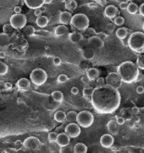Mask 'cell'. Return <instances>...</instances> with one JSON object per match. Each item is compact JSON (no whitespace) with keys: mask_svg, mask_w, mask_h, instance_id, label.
I'll return each mask as SVG.
<instances>
[{"mask_svg":"<svg viewBox=\"0 0 144 153\" xmlns=\"http://www.w3.org/2000/svg\"><path fill=\"white\" fill-rule=\"evenodd\" d=\"M121 95L117 88L105 85L95 88L91 96V104L100 114L113 113L120 106Z\"/></svg>","mask_w":144,"mask_h":153,"instance_id":"6da1fadb","label":"cell"},{"mask_svg":"<svg viewBox=\"0 0 144 153\" xmlns=\"http://www.w3.org/2000/svg\"><path fill=\"white\" fill-rule=\"evenodd\" d=\"M117 73L124 83H132L139 78V67L132 61H125L117 68Z\"/></svg>","mask_w":144,"mask_h":153,"instance_id":"7a4b0ae2","label":"cell"},{"mask_svg":"<svg viewBox=\"0 0 144 153\" xmlns=\"http://www.w3.org/2000/svg\"><path fill=\"white\" fill-rule=\"evenodd\" d=\"M127 46L130 49L136 53L144 52V33L141 32H136L129 36Z\"/></svg>","mask_w":144,"mask_h":153,"instance_id":"3957f363","label":"cell"},{"mask_svg":"<svg viewBox=\"0 0 144 153\" xmlns=\"http://www.w3.org/2000/svg\"><path fill=\"white\" fill-rule=\"evenodd\" d=\"M71 25L78 31H85L89 26V19L85 14H75L72 18Z\"/></svg>","mask_w":144,"mask_h":153,"instance_id":"277c9868","label":"cell"},{"mask_svg":"<svg viewBox=\"0 0 144 153\" xmlns=\"http://www.w3.org/2000/svg\"><path fill=\"white\" fill-rule=\"evenodd\" d=\"M30 80L33 85L37 86H42L47 80V74L45 70L37 68L33 70V72L30 74Z\"/></svg>","mask_w":144,"mask_h":153,"instance_id":"5b68a950","label":"cell"},{"mask_svg":"<svg viewBox=\"0 0 144 153\" xmlns=\"http://www.w3.org/2000/svg\"><path fill=\"white\" fill-rule=\"evenodd\" d=\"M77 123L83 128H88L90 127L94 123V116L93 114L88 110H83L80 111L77 114Z\"/></svg>","mask_w":144,"mask_h":153,"instance_id":"8992f818","label":"cell"},{"mask_svg":"<svg viewBox=\"0 0 144 153\" xmlns=\"http://www.w3.org/2000/svg\"><path fill=\"white\" fill-rule=\"evenodd\" d=\"M9 22L11 24V26L13 27V29H23V28L26 26V22H27V20L25 15L22 13H15L14 15H12L10 17L9 20Z\"/></svg>","mask_w":144,"mask_h":153,"instance_id":"52a82bcc","label":"cell"},{"mask_svg":"<svg viewBox=\"0 0 144 153\" xmlns=\"http://www.w3.org/2000/svg\"><path fill=\"white\" fill-rule=\"evenodd\" d=\"M65 133L70 136V137L75 138L79 136L81 134V126L78 123H70L69 124H67V126L65 127Z\"/></svg>","mask_w":144,"mask_h":153,"instance_id":"ba28073f","label":"cell"},{"mask_svg":"<svg viewBox=\"0 0 144 153\" xmlns=\"http://www.w3.org/2000/svg\"><path fill=\"white\" fill-rule=\"evenodd\" d=\"M40 145H41L40 140L35 136H30L28 138H26L23 143V147L29 149H37L40 147Z\"/></svg>","mask_w":144,"mask_h":153,"instance_id":"9c48e42d","label":"cell"},{"mask_svg":"<svg viewBox=\"0 0 144 153\" xmlns=\"http://www.w3.org/2000/svg\"><path fill=\"white\" fill-rule=\"evenodd\" d=\"M106 82H107V85L109 86H112L115 88H117L119 86H121V83H122V79L120 78V76L118 75V73H110L107 78H106Z\"/></svg>","mask_w":144,"mask_h":153,"instance_id":"30bf717a","label":"cell"},{"mask_svg":"<svg viewBox=\"0 0 144 153\" xmlns=\"http://www.w3.org/2000/svg\"><path fill=\"white\" fill-rule=\"evenodd\" d=\"M88 46L93 49H100V48L103 47L104 46V42L101 38H100L98 36H91L88 38Z\"/></svg>","mask_w":144,"mask_h":153,"instance_id":"8fae6325","label":"cell"},{"mask_svg":"<svg viewBox=\"0 0 144 153\" xmlns=\"http://www.w3.org/2000/svg\"><path fill=\"white\" fill-rule=\"evenodd\" d=\"M100 145L102 146V147L108 149V148H111L113 145L114 138H113V135H111V134H105L103 136H101V137L100 139Z\"/></svg>","mask_w":144,"mask_h":153,"instance_id":"7c38bea8","label":"cell"},{"mask_svg":"<svg viewBox=\"0 0 144 153\" xmlns=\"http://www.w3.org/2000/svg\"><path fill=\"white\" fill-rule=\"evenodd\" d=\"M56 143L58 146H60V148L63 147H67L68 145L70 144V136L66 133H60L58 135Z\"/></svg>","mask_w":144,"mask_h":153,"instance_id":"4fadbf2b","label":"cell"},{"mask_svg":"<svg viewBox=\"0 0 144 153\" xmlns=\"http://www.w3.org/2000/svg\"><path fill=\"white\" fill-rule=\"evenodd\" d=\"M73 15L71 14V12H68V11H63V12H60V15H59V20H60V22L63 25H68V24H71V20H72Z\"/></svg>","mask_w":144,"mask_h":153,"instance_id":"5bb4252c","label":"cell"},{"mask_svg":"<svg viewBox=\"0 0 144 153\" xmlns=\"http://www.w3.org/2000/svg\"><path fill=\"white\" fill-rule=\"evenodd\" d=\"M118 14V9L115 6L110 5L104 9V16L108 19H113Z\"/></svg>","mask_w":144,"mask_h":153,"instance_id":"9a60e30c","label":"cell"},{"mask_svg":"<svg viewBox=\"0 0 144 153\" xmlns=\"http://www.w3.org/2000/svg\"><path fill=\"white\" fill-rule=\"evenodd\" d=\"M17 87L20 91H28L31 87V82L26 78H22L17 82Z\"/></svg>","mask_w":144,"mask_h":153,"instance_id":"2e32d148","label":"cell"},{"mask_svg":"<svg viewBox=\"0 0 144 153\" xmlns=\"http://www.w3.org/2000/svg\"><path fill=\"white\" fill-rule=\"evenodd\" d=\"M26 6L32 9H40L45 4V0H24Z\"/></svg>","mask_w":144,"mask_h":153,"instance_id":"e0dca14e","label":"cell"},{"mask_svg":"<svg viewBox=\"0 0 144 153\" xmlns=\"http://www.w3.org/2000/svg\"><path fill=\"white\" fill-rule=\"evenodd\" d=\"M87 76L89 78L90 81H94V80H97L100 76V72L98 69L96 68H90L87 70Z\"/></svg>","mask_w":144,"mask_h":153,"instance_id":"ac0fdd59","label":"cell"},{"mask_svg":"<svg viewBox=\"0 0 144 153\" xmlns=\"http://www.w3.org/2000/svg\"><path fill=\"white\" fill-rule=\"evenodd\" d=\"M117 125H119L117 123H115L113 121H110L108 123H107V129L109 131L110 134L112 135H116L118 133V126Z\"/></svg>","mask_w":144,"mask_h":153,"instance_id":"d6986e66","label":"cell"},{"mask_svg":"<svg viewBox=\"0 0 144 153\" xmlns=\"http://www.w3.org/2000/svg\"><path fill=\"white\" fill-rule=\"evenodd\" d=\"M68 28L66 25H63L61 24L60 26H58L56 29H55V36L60 37V36H65V34L68 33Z\"/></svg>","mask_w":144,"mask_h":153,"instance_id":"ffe728a7","label":"cell"},{"mask_svg":"<svg viewBox=\"0 0 144 153\" xmlns=\"http://www.w3.org/2000/svg\"><path fill=\"white\" fill-rule=\"evenodd\" d=\"M69 39L72 43H74V44H77L79 43L80 41L83 40V36H82L81 33H76V32H73V33H71L69 34Z\"/></svg>","mask_w":144,"mask_h":153,"instance_id":"44dd1931","label":"cell"},{"mask_svg":"<svg viewBox=\"0 0 144 153\" xmlns=\"http://www.w3.org/2000/svg\"><path fill=\"white\" fill-rule=\"evenodd\" d=\"M36 23L40 28H45L47 24H49V19H47L46 16H42V15H41V16L37 17Z\"/></svg>","mask_w":144,"mask_h":153,"instance_id":"7402d4cb","label":"cell"},{"mask_svg":"<svg viewBox=\"0 0 144 153\" xmlns=\"http://www.w3.org/2000/svg\"><path fill=\"white\" fill-rule=\"evenodd\" d=\"M54 119L58 123H63L66 121V113L63 110H58L54 114Z\"/></svg>","mask_w":144,"mask_h":153,"instance_id":"603a6c76","label":"cell"},{"mask_svg":"<svg viewBox=\"0 0 144 153\" xmlns=\"http://www.w3.org/2000/svg\"><path fill=\"white\" fill-rule=\"evenodd\" d=\"M73 152L74 153H87V146L83 143H77L73 147Z\"/></svg>","mask_w":144,"mask_h":153,"instance_id":"cb8c5ba5","label":"cell"},{"mask_svg":"<svg viewBox=\"0 0 144 153\" xmlns=\"http://www.w3.org/2000/svg\"><path fill=\"white\" fill-rule=\"evenodd\" d=\"M127 10V12H128L129 14H132V15H135V14H137V13L139 12V10H140V7H139L138 5H137L136 3L131 2V3H130V4L128 5Z\"/></svg>","mask_w":144,"mask_h":153,"instance_id":"d4e9b609","label":"cell"},{"mask_svg":"<svg viewBox=\"0 0 144 153\" xmlns=\"http://www.w3.org/2000/svg\"><path fill=\"white\" fill-rule=\"evenodd\" d=\"M77 114L78 113L76 112V111H73V110L69 111V112L66 113V120L70 123H74L77 119Z\"/></svg>","mask_w":144,"mask_h":153,"instance_id":"484cf974","label":"cell"},{"mask_svg":"<svg viewBox=\"0 0 144 153\" xmlns=\"http://www.w3.org/2000/svg\"><path fill=\"white\" fill-rule=\"evenodd\" d=\"M127 36V28H119V29L116 31V36L119 39L123 40L125 39Z\"/></svg>","mask_w":144,"mask_h":153,"instance_id":"4316f807","label":"cell"},{"mask_svg":"<svg viewBox=\"0 0 144 153\" xmlns=\"http://www.w3.org/2000/svg\"><path fill=\"white\" fill-rule=\"evenodd\" d=\"M51 96H52V99L56 102H61L63 99V94L60 91H54Z\"/></svg>","mask_w":144,"mask_h":153,"instance_id":"83f0119b","label":"cell"},{"mask_svg":"<svg viewBox=\"0 0 144 153\" xmlns=\"http://www.w3.org/2000/svg\"><path fill=\"white\" fill-rule=\"evenodd\" d=\"M94 88L93 87H85L83 90V96L86 97V99H91V96L94 93Z\"/></svg>","mask_w":144,"mask_h":153,"instance_id":"f1b7e54d","label":"cell"},{"mask_svg":"<svg viewBox=\"0 0 144 153\" xmlns=\"http://www.w3.org/2000/svg\"><path fill=\"white\" fill-rule=\"evenodd\" d=\"M65 7L66 9H75L77 7V4L74 0H65Z\"/></svg>","mask_w":144,"mask_h":153,"instance_id":"f546056e","label":"cell"},{"mask_svg":"<svg viewBox=\"0 0 144 153\" xmlns=\"http://www.w3.org/2000/svg\"><path fill=\"white\" fill-rule=\"evenodd\" d=\"M9 72V67L4 62H0V75H5Z\"/></svg>","mask_w":144,"mask_h":153,"instance_id":"4dcf8cb0","label":"cell"},{"mask_svg":"<svg viewBox=\"0 0 144 153\" xmlns=\"http://www.w3.org/2000/svg\"><path fill=\"white\" fill-rule=\"evenodd\" d=\"M23 32L27 34V36H32V34L35 33V28L33 26H25L23 28Z\"/></svg>","mask_w":144,"mask_h":153,"instance_id":"1f68e13d","label":"cell"},{"mask_svg":"<svg viewBox=\"0 0 144 153\" xmlns=\"http://www.w3.org/2000/svg\"><path fill=\"white\" fill-rule=\"evenodd\" d=\"M137 66L141 70H144V56L138 58V59H137Z\"/></svg>","mask_w":144,"mask_h":153,"instance_id":"d6a6232c","label":"cell"},{"mask_svg":"<svg viewBox=\"0 0 144 153\" xmlns=\"http://www.w3.org/2000/svg\"><path fill=\"white\" fill-rule=\"evenodd\" d=\"M57 137H58V135L56 133H54V132H50V133L49 134V137H47V138H49V141L50 143H52V142H56Z\"/></svg>","mask_w":144,"mask_h":153,"instance_id":"836d02e7","label":"cell"},{"mask_svg":"<svg viewBox=\"0 0 144 153\" xmlns=\"http://www.w3.org/2000/svg\"><path fill=\"white\" fill-rule=\"evenodd\" d=\"M124 22H125V19L123 18V17H116L115 19H114V24L115 25H118V26H121V25H123L124 24Z\"/></svg>","mask_w":144,"mask_h":153,"instance_id":"e575fe53","label":"cell"},{"mask_svg":"<svg viewBox=\"0 0 144 153\" xmlns=\"http://www.w3.org/2000/svg\"><path fill=\"white\" fill-rule=\"evenodd\" d=\"M68 80H69V78H68L67 75H65V74H60L58 77V83H66Z\"/></svg>","mask_w":144,"mask_h":153,"instance_id":"d590c367","label":"cell"},{"mask_svg":"<svg viewBox=\"0 0 144 153\" xmlns=\"http://www.w3.org/2000/svg\"><path fill=\"white\" fill-rule=\"evenodd\" d=\"M131 2H132L131 0H127V1H125V2H121L120 5H119L120 9H127V7H128V5H129L130 3H131Z\"/></svg>","mask_w":144,"mask_h":153,"instance_id":"8d00e7d4","label":"cell"},{"mask_svg":"<svg viewBox=\"0 0 144 153\" xmlns=\"http://www.w3.org/2000/svg\"><path fill=\"white\" fill-rule=\"evenodd\" d=\"M105 81L106 80H104V78H102V77H99L98 79H97V87H99V86H105Z\"/></svg>","mask_w":144,"mask_h":153,"instance_id":"74e56055","label":"cell"},{"mask_svg":"<svg viewBox=\"0 0 144 153\" xmlns=\"http://www.w3.org/2000/svg\"><path fill=\"white\" fill-rule=\"evenodd\" d=\"M11 28H13L12 26H11V24L9 23V24H5L4 26H3V33H8V32H9L10 31V29Z\"/></svg>","mask_w":144,"mask_h":153,"instance_id":"f35d334b","label":"cell"},{"mask_svg":"<svg viewBox=\"0 0 144 153\" xmlns=\"http://www.w3.org/2000/svg\"><path fill=\"white\" fill-rule=\"evenodd\" d=\"M53 63H54V65L59 66V65L61 63V59L59 58V57H55V58H53Z\"/></svg>","mask_w":144,"mask_h":153,"instance_id":"ab89813d","label":"cell"},{"mask_svg":"<svg viewBox=\"0 0 144 153\" xmlns=\"http://www.w3.org/2000/svg\"><path fill=\"white\" fill-rule=\"evenodd\" d=\"M116 123H117L119 125H122V124H124L125 123V119L123 117H119L117 116L116 117Z\"/></svg>","mask_w":144,"mask_h":153,"instance_id":"60d3db41","label":"cell"},{"mask_svg":"<svg viewBox=\"0 0 144 153\" xmlns=\"http://www.w3.org/2000/svg\"><path fill=\"white\" fill-rule=\"evenodd\" d=\"M60 152H61V153H65V152L70 153V152H73V150H72V149H68V148H66V147H63V149H60Z\"/></svg>","mask_w":144,"mask_h":153,"instance_id":"b9f144b4","label":"cell"},{"mask_svg":"<svg viewBox=\"0 0 144 153\" xmlns=\"http://www.w3.org/2000/svg\"><path fill=\"white\" fill-rule=\"evenodd\" d=\"M137 93L138 94H143L144 93V87L142 86H140L137 87Z\"/></svg>","mask_w":144,"mask_h":153,"instance_id":"7bdbcfd3","label":"cell"},{"mask_svg":"<svg viewBox=\"0 0 144 153\" xmlns=\"http://www.w3.org/2000/svg\"><path fill=\"white\" fill-rule=\"evenodd\" d=\"M140 14L141 16H143L144 17V3L143 4H141L140 6Z\"/></svg>","mask_w":144,"mask_h":153,"instance_id":"ee69618b","label":"cell"},{"mask_svg":"<svg viewBox=\"0 0 144 153\" xmlns=\"http://www.w3.org/2000/svg\"><path fill=\"white\" fill-rule=\"evenodd\" d=\"M35 15H36V17L41 16V15H42V10H41L40 9H35Z\"/></svg>","mask_w":144,"mask_h":153,"instance_id":"f6af8a7d","label":"cell"},{"mask_svg":"<svg viewBox=\"0 0 144 153\" xmlns=\"http://www.w3.org/2000/svg\"><path fill=\"white\" fill-rule=\"evenodd\" d=\"M97 36H98L100 38H101L102 40L105 39V38L107 37V34H106V33H97Z\"/></svg>","mask_w":144,"mask_h":153,"instance_id":"bcb514c9","label":"cell"},{"mask_svg":"<svg viewBox=\"0 0 144 153\" xmlns=\"http://www.w3.org/2000/svg\"><path fill=\"white\" fill-rule=\"evenodd\" d=\"M71 92H72V94H73V95H77L78 92H79V89H78L77 87H73V88L71 89Z\"/></svg>","mask_w":144,"mask_h":153,"instance_id":"7dc6e473","label":"cell"},{"mask_svg":"<svg viewBox=\"0 0 144 153\" xmlns=\"http://www.w3.org/2000/svg\"><path fill=\"white\" fill-rule=\"evenodd\" d=\"M0 37H1L2 41H4V40H8V34H7L6 33H2L1 34H0Z\"/></svg>","mask_w":144,"mask_h":153,"instance_id":"c3c4849f","label":"cell"},{"mask_svg":"<svg viewBox=\"0 0 144 153\" xmlns=\"http://www.w3.org/2000/svg\"><path fill=\"white\" fill-rule=\"evenodd\" d=\"M5 88L8 89V90H10L12 88V83H5Z\"/></svg>","mask_w":144,"mask_h":153,"instance_id":"681fc988","label":"cell"},{"mask_svg":"<svg viewBox=\"0 0 144 153\" xmlns=\"http://www.w3.org/2000/svg\"><path fill=\"white\" fill-rule=\"evenodd\" d=\"M132 112H133L134 114H138V113L140 112V109H139L138 107H133V108H132Z\"/></svg>","mask_w":144,"mask_h":153,"instance_id":"f907efd6","label":"cell"},{"mask_svg":"<svg viewBox=\"0 0 144 153\" xmlns=\"http://www.w3.org/2000/svg\"><path fill=\"white\" fill-rule=\"evenodd\" d=\"M89 81H90V80H89V78H88L87 75H86V76H84V77H82V82H83L84 83H87Z\"/></svg>","mask_w":144,"mask_h":153,"instance_id":"816d5d0a","label":"cell"},{"mask_svg":"<svg viewBox=\"0 0 144 153\" xmlns=\"http://www.w3.org/2000/svg\"><path fill=\"white\" fill-rule=\"evenodd\" d=\"M14 12L15 13H20V12H22V8H20V7H15V8H14Z\"/></svg>","mask_w":144,"mask_h":153,"instance_id":"f5cc1de1","label":"cell"},{"mask_svg":"<svg viewBox=\"0 0 144 153\" xmlns=\"http://www.w3.org/2000/svg\"><path fill=\"white\" fill-rule=\"evenodd\" d=\"M107 29H108V31H109V32H113V25L109 24V25L107 26Z\"/></svg>","mask_w":144,"mask_h":153,"instance_id":"db71d44e","label":"cell"},{"mask_svg":"<svg viewBox=\"0 0 144 153\" xmlns=\"http://www.w3.org/2000/svg\"><path fill=\"white\" fill-rule=\"evenodd\" d=\"M6 57V53L4 52V51H1V52H0V58H1V59H4Z\"/></svg>","mask_w":144,"mask_h":153,"instance_id":"11a10c76","label":"cell"},{"mask_svg":"<svg viewBox=\"0 0 144 153\" xmlns=\"http://www.w3.org/2000/svg\"><path fill=\"white\" fill-rule=\"evenodd\" d=\"M97 1L100 4V5H104L106 3V0H97Z\"/></svg>","mask_w":144,"mask_h":153,"instance_id":"9f6ffc18","label":"cell"},{"mask_svg":"<svg viewBox=\"0 0 144 153\" xmlns=\"http://www.w3.org/2000/svg\"><path fill=\"white\" fill-rule=\"evenodd\" d=\"M52 2V0H45V4H50Z\"/></svg>","mask_w":144,"mask_h":153,"instance_id":"6f0895ef","label":"cell"},{"mask_svg":"<svg viewBox=\"0 0 144 153\" xmlns=\"http://www.w3.org/2000/svg\"><path fill=\"white\" fill-rule=\"evenodd\" d=\"M135 122H137V123L140 122V118H139V117H136V118H135Z\"/></svg>","mask_w":144,"mask_h":153,"instance_id":"680465c9","label":"cell"},{"mask_svg":"<svg viewBox=\"0 0 144 153\" xmlns=\"http://www.w3.org/2000/svg\"><path fill=\"white\" fill-rule=\"evenodd\" d=\"M142 29L144 30V22H143V24H142Z\"/></svg>","mask_w":144,"mask_h":153,"instance_id":"91938a15","label":"cell"},{"mask_svg":"<svg viewBox=\"0 0 144 153\" xmlns=\"http://www.w3.org/2000/svg\"><path fill=\"white\" fill-rule=\"evenodd\" d=\"M143 53H144V52H143Z\"/></svg>","mask_w":144,"mask_h":153,"instance_id":"94428289","label":"cell"}]
</instances>
